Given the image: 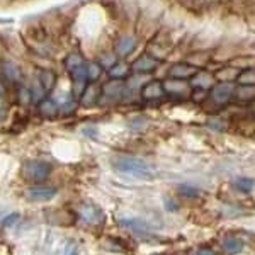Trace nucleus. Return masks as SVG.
I'll return each instance as SVG.
<instances>
[{
  "label": "nucleus",
  "mask_w": 255,
  "mask_h": 255,
  "mask_svg": "<svg viewBox=\"0 0 255 255\" xmlns=\"http://www.w3.org/2000/svg\"><path fill=\"white\" fill-rule=\"evenodd\" d=\"M111 165L116 172L123 175H129L134 179H141V180H150L153 179L157 170L153 165H150L148 162L136 157H116L113 158Z\"/></svg>",
  "instance_id": "f257e3e1"
},
{
  "label": "nucleus",
  "mask_w": 255,
  "mask_h": 255,
  "mask_svg": "<svg viewBox=\"0 0 255 255\" xmlns=\"http://www.w3.org/2000/svg\"><path fill=\"white\" fill-rule=\"evenodd\" d=\"M51 163L46 160H29L22 167V177L31 182H43L51 175Z\"/></svg>",
  "instance_id": "f03ea898"
},
{
  "label": "nucleus",
  "mask_w": 255,
  "mask_h": 255,
  "mask_svg": "<svg viewBox=\"0 0 255 255\" xmlns=\"http://www.w3.org/2000/svg\"><path fill=\"white\" fill-rule=\"evenodd\" d=\"M233 92H235V85L232 82H220V84L213 85L211 87V97L213 102L218 106H225L232 101Z\"/></svg>",
  "instance_id": "7ed1b4c3"
},
{
  "label": "nucleus",
  "mask_w": 255,
  "mask_h": 255,
  "mask_svg": "<svg viewBox=\"0 0 255 255\" xmlns=\"http://www.w3.org/2000/svg\"><path fill=\"white\" fill-rule=\"evenodd\" d=\"M56 194H58V191L48 186H34L26 191V197L32 203H48V201L55 199Z\"/></svg>",
  "instance_id": "20e7f679"
},
{
  "label": "nucleus",
  "mask_w": 255,
  "mask_h": 255,
  "mask_svg": "<svg viewBox=\"0 0 255 255\" xmlns=\"http://www.w3.org/2000/svg\"><path fill=\"white\" fill-rule=\"evenodd\" d=\"M126 96V85L121 80H111L102 87V101L118 102Z\"/></svg>",
  "instance_id": "39448f33"
},
{
  "label": "nucleus",
  "mask_w": 255,
  "mask_h": 255,
  "mask_svg": "<svg viewBox=\"0 0 255 255\" xmlns=\"http://www.w3.org/2000/svg\"><path fill=\"white\" fill-rule=\"evenodd\" d=\"M163 92L170 94L175 97H187L191 94V85L186 80H179V79H168L162 84Z\"/></svg>",
  "instance_id": "423d86ee"
},
{
  "label": "nucleus",
  "mask_w": 255,
  "mask_h": 255,
  "mask_svg": "<svg viewBox=\"0 0 255 255\" xmlns=\"http://www.w3.org/2000/svg\"><path fill=\"white\" fill-rule=\"evenodd\" d=\"M194 73H196V67L189 63H175L174 67L168 70V77H170V79H179V80L192 79Z\"/></svg>",
  "instance_id": "0eeeda50"
},
{
  "label": "nucleus",
  "mask_w": 255,
  "mask_h": 255,
  "mask_svg": "<svg viewBox=\"0 0 255 255\" xmlns=\"http://www.w3.org/2000/svg\"><path fill=\"white\" fill-rule=\"evenodd\" d=\"M158 67V60L155 56L150 55H143L133 63V70L136 73H150Z\"/></svg>",
  "instance_id": "6e6552de"
},
{
  "label": "nucleus",
  "mask_w": 255,
  "mask_h": 255,
  "mask_svg": "<svg viewBox=\"0 0 255 255\" xmlns=\"http://www.w3.org/2000/svg\"><path fill=\"white\" fill-rule=\"evenodd\" d=\"M163 87L160 82H148L141 87V97L145 101H157V99L163 97Z\"/></svg>",
  "instance_id": "1a4fd4ad"
},
{
  "label": "nucleus",
  "mask_w": 255,
  "mask_h": 255,
  "mask_svg": "<svg viewBox=\"0 0 255 255\" xmlns=\"http://www.w3.org/2000/svg\"><path fill=\"white\" fill-rule=\"evenodd\" d=\"M2 73L7 80L12 82V84H19V82H22V72H20L19 65L14 63V61H3Z\"/></svg>",
  "instance_id": "9d476101"
},
{
  "label": "nucleus",
  "mask_w": 255,
  "mask_h": 255,
  "mask_svg": "<svg viewBox=\"0 0 255 255\" xmlns=\"http://www.w3.org/2000/svg\"><path fill=\"white\" fill-rule=\"evenodd\" d=\"M191 85L196 89L208 90L215 85V77L208 72H196L194 77H192V80H191Z\"/></svg>",
  "instance_id": "9b49d317"
},
{
  "label": "nucleus",
  "mask_w": 255,
  "mask_h": 255,
  "mask_svg": "<svg viewBox=\"0 0 255 255\" xmlns=\"http://www.w3.org/2000/svg\"><path fill=\"white\" fill-rule=\"evenodd\" d=\"M80 216L85 223H90V225H96L101 221V211L94 206V204H82L80 208Z\"/></svg>",
  "instance_id": "f8f14e48"
},
{
  "label": "nucleus",
  "mask_w": 255,
  "mask_h": 255,
  "mask_svg": "<svg viewBox=\"0 0 255 255\" xmlns=\"http://www.w3.org/2000/svg\"><path fill=\"white\" fill-rule=\"evenodd\" d=\"M134 46H136V39L133 36H121L116 43V53L119 56H128L133 53Z\"/></svg>",
  "instance_id": "ddd939ff"
},
{
  "label": "nucleus",
  "mask_w": 255,
  "mask_h": 255,
  "mask_svg": "<svg viewBox=\"0 0 255 255\" xmlns=\"http://www.w3.org/2000/svg\"><path fill=\"white\" fill-rule=\"evenodd\" d=\"M99 96H101V89L96 84H89L84 92H82L80 102L84 106H94L99 101Z\"/></svg>",
  "instance_id": "4468645a"
},
{
  "label": "nucleus",
  "mask_w": 255,
  "mask_h": 255,
  "mask_svg": "<svg viewBox=\"0 0 255 255\" xmlns=\"http://www.w3.org/2000/svg\"><path fill=\"white\" fill-rule=\"evenodd\" d=\"M82 67H85V61L79 53H70L67 58H65V68H67V72L70 73V75L75 73V72H79Z\"/></svg>",
  "instance_id": "2eb2a0df"
},
{
  "label": "nucleus",
  "mask_w": 255,
  "mask_h": 255,
  "mask_svg": "<svg viewBox=\"0 0 255 255\" xmlns=\"http://www.w3.org/2000/svg\"><path fill=\"white\" fill-rule=\"evenodd\" d=\"M223 250L226 255H235L244 250V242L238 237H226L223 240Z\"/></svg>",
  "instance_id": "dca6fc26"
},
{
  "label": "nucleus",
  "mask_w": 255,
  "mask_h": 255,
  "mask_svg": "<svg viewBox=\"0 0 255 255\" xmlns=\"http://www.w3.org/2000/svg\"><path fill=\"white\" fill-rule=\"evenodd\" d=\"M36 79L39 80V84L43 85V89L46 90V92L53 90V87H55V84H56V75L51 72V70H39Z\"/></svg>",
  "instance_id": "f3484780"
},
{
  "label": "nucleus",
  "mask_w": 255,
  "mask_h": 255,
  "mask_svg": "<svg viewBox=\"0 0 255 255\" xmlns=\"http://www.w3.org/2000/svg\"><path fill=\"white\" fill-rule=\"evenodd\" d=\"M129 73V65L125 63V61H116L113 67L109 68V75L113 80H123L128 77Z\"/></svg>",
  "instance_id": "a211bd4d"
},
{
  "label": "nucleus",
  "mask_w": 255,
  "mask_h": 255,
  "mask_svg": "<svg viewBox=\"0 0 255 255\" xmlns=\"http://www.w3.org/2000/svg\"><path fill=\"white\" fill-rule=\"evenodd\" d=\"M233 97H237L242 102H250L255 99V85H240L235 89Z\"/></svg>",
  "instance_id": "6ab92c4d"
},
{
  "label": "nucleus",
  "mask_w": 255,
  "mask_h": 255,
  "mask_svg": "<svg viewBox=\"0 0 255 255\" xmlns=\"http://www.w3.org/2000/svg\"><path fill=\"white\" fill-rule=\"evenodd\" d=\"M39 111H41V114H44V116H55L56 113L60 111L58 108V104H55V101H41L39 102Z\"/></svg>",
  "instance_id": "aec40b11"
},
{
  "label": "nucleus",
  "mask_w": 255,
  "mask_h": 255,
  "mask_svg": "<svg viewBox=\"0 0 255 255\" xmlns=\"http://www.w3.org/2000/svg\"><path fill=\"white\" fill-rule=\"evenodd\" d=\"M238 70L235 67H230V68H223V70H220V72L216 73V77L215 79H218L220 82H232V80H235L237 77H238Z\"/></svg>",
  "instance_id": "412c9836"
},
{
  "label": "nucleus",
  "mask_w": 255,
  "mask_h": 255,
  "mask_svg": "<svg viewBox=\"0 0 255 255\" xmlns=\"http://www.w3.org/2000/svg\"><path fill=\"white\" fill-rule=\"evenodd\" d=\"M237 80L240 85H255V70L254 68H245L244 72L238 73Z\"/></svg>",
  "instance_id": "4be33fe9"
},
{
  "label": "nucleus",
  "mask_w": 255,
  "mask_h": 255,
  "mask_svg": "<svg viewBox=\"0 0 255 255\" xmlns=\"http://www.w3.org/2000/svg\"><path fill=\"white\" fill-rule=\"evenodd\" d=\"M29 92H31V101L41 102V101H43V97H44V94H46V90L43 89V85L39 84V80H38V79H34V82L31 84Z\"/></svg>",
  "instance_id": "5701e85b"
},
{
  "label": "nucleus",
  "mask_w": 255,
  "mask_h": 255,
  "mask_svg": "<svg viewBox=\"0 0 255 255\" xmlns=\"http://www.w3.org/2000/svg\"><path fill=\"white\" fill-rule=\"evenodd\" d=\"M235 187L242 192H252L255 189V180L249 179V177H240L235 180Z\"/></svg>",
  "instance_id": "b1692460"
},
{
  "label": "nucleus",
  "mask_w": 255,
  "mask_h": 255,
  "mask_svg": "<svg viewBox=\"0 0 255 255\" xmlns=\"http://www.w3.org/2000/svg\"><path fill=\"white\" fill-rule=\"evenodd\" d=\"M101 73H102V68L99 63H87V77L90 82L97 80L99 77H101Z\"/></svg>",
  "instance_id": "393cba45"
},
{
  "label": "nucleus",
  "mask_w": 255,
  "mask_h": 255,
  "mask_svg": "<svg viewBox=\"0 0 255 255\" xmlns=\"http://www.w3.org/2000/svg\"><path fill=\"white\" fill-rule=\"evenodd\" d=\"M145 80H146L145 73H139V75L131 77L129 82H128V85H126V89L128 90H136V89H139V85H145V84H143Z\"/></svg>",
  "instance_id": "a878e982"
},
{
  "label": "nucleus",
  "mask_w": 255,
  "mask_h": 255,
  "mask_svg": "<svg viewBox=\"0 0 255 255\" xmlns=\"http://www.w3.org/2000/svg\"><path fill=\"white\" fill-rule=\"evenodd\" d=\"M116 61L118 60H116V55H114V53H104V55H101V58H99L101 67H106V68H111Z\"/></svg>",
  "instance_id": "bb28decb"
},
{
  "label": "nucleus",
  "mask_w": 255,
  "mask_h": 255,
  "mask_svg": "<svg viewBox=\"0 0 255 255\" xmlns=\"http://www.w3.org/2000/svg\"><path fill=\"white\" fill-rule=\"evenodd\" d=\"M19 218H20L19 213H9V215L2 220V226L3 228H10V226H14L15 223H17Z\"/></svg>",
  "instance_id": "cd10ccee"
},
{
  "label": "nucleus",
  "mask_w": 255,
  "mask_h": 255,
  "mask_svg": "<svg viewBox=\"0 0 255 255\" xmlns=\"http://www.w3.org/2000/svg\"><path fill=\"white\" fill-rule=\"evenodd\" d=\"M192 96V101L194 102H203L204 99L208 97V90H203V89H196L194 92L191 94Z\"/></svg>",
  "instance_id": "c85d7f7f"
},
{
  "label": "nucleus",
  "mask_w": 255,
  "mask_h": 255,
  "mask_svg": "<svg viewBox=\"0 0 255 255\" xmlns=\"http://www.w3.org/2000/svg\"><path fill=\"white\" fill-rule=\"evenodd\" d=\"M179 191H180V194L187 196V197H197V196H199V191H197V189L189 187V186H182V187L179 189Z\"/></svg>",
  "instance_id": "c756f323"
},
{
  "label": "nucleus",
  "mask_w": 255,
  "mask_h": 255,
  "mask_svg": "<svg viewBox=\"0 0 255 255\" xmlns=\"http://www.w3.org/2000/svg\"><path fill=\"white\" fill-rule=\"evenodd\" d=\"M77 254V245L73 242H68L67 247H65V255H75Z\"/></svg>",
  "instance_id": "7c9ffc66"
},
{
  "label": "nucleus",
  "mask_w": 255,
  "mask_h": 255,
  "mask_svg": "<svg viewBox=\"0 0 255 255\" xmlns=\"http://www.w3.org/2000/svg\"><path fill=\"white\" fill-rule=\"evenodd\" d=\"M20 101H22V102H31V92L27 89L20 90Z\"/></svg>",
  "instance_id": "2f4dec72"
},
{
  "label": "nucleus",
  "mask_w": 255,
  "mask_h": 255,
  "mask_svg": "<svg viewBox=\"0 0 255 255\" xmlns=\"http://www.w3.org/2000/svg\"><path fill=\"white\" fill-rule=\"evenodd\" d=\"M192 255H216V254L213 252L211 249H199V250H196Z\"/></svg>",
  "instance_id": "473e14b6"
},
{
  "label": "nucleus",
  "mask_w": 255,
  "mask_h": 255,
  "mask_svg": "<svg viewBox=\"0 0 255 255\" xmlns=\"http://www.w3.org/2000/svg\"><path fill=\"white\" fill-rule=\"evenodd\" d=\"M3 118V113H2V109H0V119H2Z\"/></svg>",
  "instance_id": "72a5a7b5"
},
{
  "label": "nucleus",
  "mask_w": 255,
  "mask_h": 255,
  "mask_svg": "<svg viewBox=\"0 0 255 255\" xmlns=\"http://www.w3.org/2000/svg\"><path fill=\"white\" fill-rule=\"evenodd\" d=\"M0 216H2V213H0Z\"/></svg>",
  "instance_id": "f704fd0d"
}]
</instances>
